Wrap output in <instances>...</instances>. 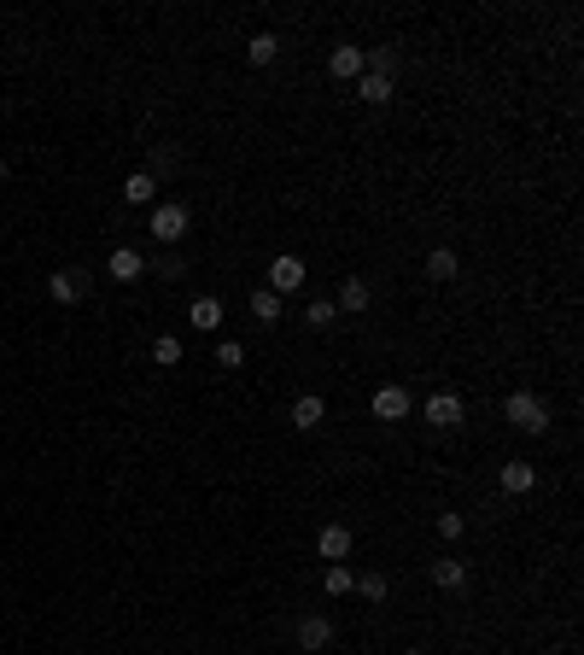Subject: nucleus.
Listing matches in <instances>:
<instances>
[{"label": "nucleus", "instance_id": "f257e3e1", "mask_svg": "<svg viewBox=\"0 0 584 655\" xmlns=\"http://www.w3.org/2000/svg\"><path fill=\"white\" fill-rule=\"evenodd\" d=\"M503 416L520 427V434H550V404H543L538 392H514V398L503 404Z\"/></svg>", "mask_w": 584, "mask_h": 655}, {"label": "nucleus", "instance_id": "f03ea898", "mask_svg": "<svg viewBox=\"0 0 584 655\" xmlns=\"http://www.w3.org/2000/svg\"><path fill=\"white\" fill-rule=\"evenodd\" d=\"M188 205H176V200H170V205H153V240H164V246H176L181 240V234H188Z\"/></svg>", "mask_w": 584, "mask_h": 655}, {"label": "nucleus", "instance_id": "7ed1b4c3", "mask_svg": "<svg viewBox=\"0 0 584 655\" xmlns=\"http://www.w3.org/2000/svg\"><path fill=\"white\" fill-rule=\"evenodd\" d=\"M47 293H53L59 304H82L88 299V276H82V269H53V276H47Z\"/></svg>", "mask_w": 584, "mask_h": 655}, {"label": "nucleus", "instance_id": "20e7f679", "mask_svg": "<svg viewBox=\"0 0 584 655\" xmlns=\"http://www.w3.org/2000/svg\"><path fill=\"white\" fill-rule=\"evenodd\" d=\"M363 59H368V47L339 42V47L328 53V70H333V77H345V82H351V77H363Z\"/></svg>", "mask_w": 584, "mask_h": 655}, {"label": "nucleus", "instance_id": "39448f33", "mask_svg": "<svg viewBox=\"0 0 584 655\" xmlns=\"http://www.w3.org/2000/svg\"><path fill=\"white\" fill-rule=\"evenodd\" d=\"M328 644H333V621H328V614H304V621H298V650L316 655Z\"/></svg>", "mask_w": 584, "mask_h": 655}, {"label": "nucleus", "instance_id": "423d86ee", "mask_svg": "<svg viewBox=\"0 0 584 655\" xmlns=\"http://www.w3.org/2000/svg\"><path fill=\"white\" fill-rule=\"evenodd\" d=\"M316 556L321 562H345V556H351V527H321L316 533Z\"/></svg>", "mask_w": 584, "mask_h": 655}, {"label": "nucleus", "instance_id": "0eeeda50", "mask_svg": "<svg viewBox=\"0 0 584 655\" xmlns=\"http://www.w3.org/2000/svg\"><path fill=\"white\" fill-rule=\"evenodd\" d=\"M106 269H111V281H141L146 276V257L134 252V246H117V252L106 257Z\"/></svg>", "mask_w": 584, "mask_h": 655}, {"label": "nucleus", "instance_id": "6e6552de", "mask_svg": "<svg viewBox=\"0 0 584 655\" xmlns=\"http://www.w3.org/2000/svg\"><path fill=\"white\" fill-rule=\"evenodd\" d=\"M304 287V264L298 257H275L269 264V293H298Z\"/></svg>", "mask_w": 584, "mask_h": 655}, {"label": "nucleus", "instance_id": "1a4fd4ad", "mask_svg": "<svg viewBox=\"0 0 584 655\" xmlns=\"http://www.w3.org/2000/svg\"><path fill=\"white\" fill-rule=\"evenodd\" d=\"M375 416L380 422H403L409 416V387H380L375 392Z\"/></svg>", "mask_w": 584, "mask_h": 655}, {"label": "nucleus", "instance_id": "9d476101", "mask_svg": "<svg viewBox=\"0 0 584 655\" xmlns=\"http://www.w3.org/2000/svg\"><path fill=\"white\" fill-rule=\"evenodd\" d=\"M321 422H328V404H321L316 392H304V398L292 404V427H298V434H316Z\"/></svg>", "mask_w": 584, "mask_h": 655}, {"label": "nucleus", "instance_id": "9b49d317", "mask_svg": "<svg viewBox=\"0 0 584 655\" xmlns=\"http://www.w3.org/2000/svg\"><path fill=\"white\" fill-rule=\"evenodd\" d=\"M427 422H432V427H462V398H456V392L427 398Z\"/></svg>", "mask_w": 584, "mask_h": 655}, {"label": "nucleus", "instance_id": "f8f14e48", "mask_svg": "<svg viewBox=\"0 0 584 655\" xmlns=\"http://www.w3.org/2000/svg\"><path fill=\"white\" fill-rule=\"evenodd\" d=\"M357 94H363V106H386L392 100V77H375V70H363V77H357Z\"/></svg>", "mask_w": 584, "mask_h": 655}, {"label": "nucleus", "instance_id": "ddd939ff", "mask_svg": "<svg viewBox=\"0 0 584 655\" xmlns=\"http://www.w3.org/2000/svg\"><path fill=\"white\" fill-rule=\"evenodd\" d=\"M532 486H538V468H532V463H520V456H514V463H503V491H514V498H520V491H532Z\"/></svg>", "mask_w": 584, "mask_h": 655}, {"label": "nucleus", "instance_id": "4468645a", "mask_svg": "<svg viewBox=\"0 0 584 655\" xmlns=\"http://www.w3.org/2000/svg\"><path fill=\"white\" fill-rule=\"evenodd\" d=\"M153 193H158V176H153V170H134V176L123 182V200H129V205H153Z\"/></svg>", "mask_w": 584, "mask_h": 655}, {"label": "nucleus", "instance_id": "2eb2a0df", "mask_svg": "<svg viewBox=\"0 0 584 655\" xmlns=\"http://www.w3.org/2000/svg\"><path fill=\"white\" fill-rule=\"evenodd\" d=\"M188 323H193V328H205V333H217V328H222V299H193Z\"/></svg>", "mask_w": 584, "mask_h": 655}, {"label": "nucleus", "instance_id": "dca6fc26", "mask_svg": "<svg viewBox=\"0 0 584 655\" xmlns=\"http://www.w3.org/2000/svg\"><path fill=\"white\" fill-rule=\"evenodd\" d=\"M432 585H444V591H468V567L456 562V556H450V562H432Z\"/></svg>", "mask_w": 584, "mask_h": 655}, {"label": "nucleus", "instance_id": "f3484780", "mask_svg": "<svg viewBox=\"0 0 584 655\" xmlns=\"http://www.w3.org/2000/svg\"><path fill=\"white\" fill-rule=\"evenodd\" d=\"M456 269H462V257H456L450 246H439V252L427 257V276H432V281H456Z\"/></svg>", "mask_w": 584, "mask_h": 655}, {"label": "nucleus", "instance_id": "a211bd4d", "mask_svg": "<svg viewBox=\"0 0 584 655\" xmlns=\"http://www.w3.org/2000/svg\"><path fill=\"white\" fill-rule=\"evenodd\" d=\"M252 316H257V323H269V328H275V323H281V293L257 287V293H252Z\"/></svg>", "mask_w": 584, "mask_h": 655}, {"label": "nucleus", "instance_id": "6ab92c4d", "mask_svg": "<svg viewBox=\"0 0 584 655\" xmlns=\"http://www.w3.org/2000/svg\"><path fill=\"white\" fill-rule=\"evenodd\" d=\"M275 53H281V42H275V35H269V30H257L252 42H246V59H252V65H269V59H275Z\"/></svg>", "mask_w": 584, "mask_h": 655}, {"label": "nucleus", "instance_id": "aec40b11", "mask_svg": "<svg viewBox=\"0 0 584 655\" xmlns=\"http://www.w3.org/2000/svg\"><path fill=\"white\" fill-rule=\"evenodd\" d=\"M351 567H345V562H328V574H321V591H328V597H345V591H351Z\"/></svg>", "mask_w": 584, "mask_h": 655}, {"label": "nucleus", "instance_id": "412c9836", "mask_svg": "<svg viewBox=\"0 0 584 655\" xmlns=\"http://www.w3.org/2000/svg\"><path fill=\"white\" fill-rule=\"evenodd\" d=\"M333 304H339V311H368V281H345Z\"/></svg>", "mask_w": 584, "mask_h": 655}, {"label": "nucleus", "instance_id": "4be33fe9", "mask_svg": "<svg viewBox=\"0 0 584 655\" xmlns=\"http://www.w3.org/2000/svg\"><path fill=\"white\" fill-rule=\"evenodd\" d=\"M153 363H164V369H176V363H181V340H176V333L153 340Z\"/></svg>", "mask_w": 584, "mask_h": 655}, {"label": "nucleus", "instance_id": "5701e85b", "mask_svg": "<svg viewBox=\"0 0 584 655\" xmlns=\"http://www.w3.org/2000/svg\"><path fill=\"white\" fill-rule=\"evenodd\" d=\"M217 369H246V345L240 340H217Z\"/></svg>", "mask_w": 584, "mask_h": 655}, {"label": "nucleus", "instance_id": "b1692460", "mask_svg": "<svg viewBox=\"0 0 584 655\" xmlns=\"http://www.w3.org/2000/svg\"><path fill=\"white\" fill-rule=\"evenodd\" d=\"M333 316H339V304H333V299H310V311H304V323H310V328H328V323H333Z\"/></svg>", "mask_w": 584, "mask_h": 655}, {"label": "nucleus", "instance_id": "393cba45", "mask_svg": "<svg viewBox=\"0 0 584 655\" xmlns=\"http://www.w3.org/2000/svg\"><path fill=\"white\" fill-rule=\"evenodd\" d=\"M351 591H363L368 603H386V574H363V579H351Z\"/></svg>", "mask_w": 584, "mask_h": 655}, {"label": "nucleus", "instance_id": "a878e982", "mask_svg": "<svg viewBox=\"0 0 584 655\" xmlns=\"http://www.w3.org/2000/svg\"><path fill=\"white\" fill-rule=\"evenodd\" d=\"M439 533H444V538H462V533H468V521L450 510V515H439Z\"/></svg>", "mask_w": 584, "mask_h": 655}, {"label": "nucleus", "instance_id": "bb28decb", "mask_svg": "<svg viewBox=\"0 0 584 655\" xmlns=\"http://www.w3.org/2000/svg\"><path fill=\"white\" fill-rule=\"evenodd\" d=\"M6 176H12V164H6V158H0V182H6Z\"/></svg>", "mask_w": 584, "mask_h": 655}, {"label": "nucleus", "instance_id": "cd10ccee", "mask_svg": "<svg viewBox=\"0 0 584 655\" xmlns=\"http://www.w3.org/2000/svg\"><path fill=\"white\" fill-rule=\"evenodd\" d=\"M403 655H427V650H403Z\"/></svg>", "mask_w": 584, "mask_h": 655}]
</instances>
